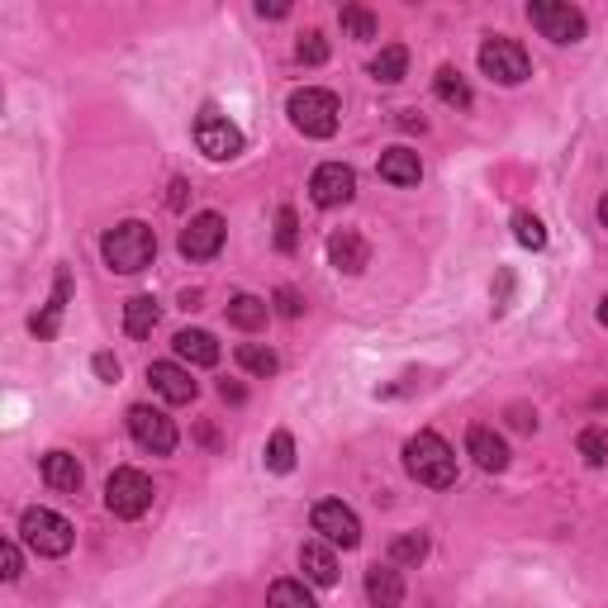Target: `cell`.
Returning <instances> with one entry per match:
<instances>
[{"mask_svg":"<svg viewBox=\"0 0 608 608\" xmlns=\"http://www.w3.org/2000/svg\"><path fill=\"white\" fill-rule=\"evenodd\" d=\"M514 238H518L523 248H547V229H542V219L527 214V210L514 214Z\"/></svg>","mask_w":608,"mask_h":608,"instance_id":"obj_30","label":"cell"},{"mask_svg":"<svg viewBox=\"0 0 608 608\" xmlns=\"http://www.w3.org/2000/svg\"><path fill=\"white\" fill-rule=\"evenodd\" d=\"M238 366L252 371V376H276L281 371V357L271 347H262V343H243V347H238Z\"/></svg>","mask_w":608,"mask_h":608,"instance_id":"obj_26","label":"cell"},{"mask_svg":"<svg viewBox=\"0 0 608 608\" xmlns=\"http://www.w3.org/2000/svg\"><path fill=\"white\" fill-rule=\"evenodd\" d=\"M101 252H105L109 271H119V276H134V271H143V266L157 258V233H153L143 219H124V223H115V229L101 238Z\"/></svg>","mask_w":608,"mask_h":608,"instance_id":"obj_1","label":"cell"},{"mask_svg":"<svg viewBox=\"0 0 608 608\" xmlns=\"http://www.w3.org/2000/svg\"><path fill=\"white\" fill-rule=\"evenodd\" d=\"M266 314H271V304L258 300V295H233L229 300V324L243 328V333H258L266 324Z\"/></svg>","mask_w":608,"mask_h":608,"instance_id":"obj_22","label":"cell"},{"mask_svg":"<svg viewBox=\"0 0 608 608\" xmlns=\"http://www.w3.org/2000/svg\"><path fill=\"white\" fill-rule=\"evenodd\" d=\"M433 86H438V101H442V105H452V109H471V86H467V76H461L457 67H442Z\"/></svg>","mask_w":608,"mask_h":608,"instance_id":"obj_25","label":"cell"},{"mask_svg":"<svg viewBox=\"0 0 608 608\" xmlns=\"http://www.w3.org/2000/svg\"><path fill=\"white\" fill-rule=\"evenodd\" d=\"M366 599H371V608H399L405 604V580H399V570L395 566L366 570Z\"/></svg>","mask_w":608,"mask_h":608,"instance_id":"obj_18","label":"cell"},{"mask_svg":"<svg viewBox=\"0 0 608 608\" xmlns=\"http://www.w3.org/2000/svg\"><path fill=\"white\" fill-rule=\"evenodd\" d=\"M129 433H134V442L143 447V452H153V457L176 452V423L167 419L163 409H153V405H134L129 409Z\"/></svg>","mask_w":608,"mask_h":608,"instance_id":"obj_9","label":"cell"},{"mask_svg":"<svg viewBox=\"0 0 608 608\" xmlns=\"http://www.w3.org/2000/svg\"><path fill=\"white\" fill-rule=\"evenodd\" d=\"M43 480L62 494H76L82 490V461H76L72 452H48L43 457Z\"/></svg>","mask_w":608,"mask_h":608,"instance_id":"obj_20","label":"cell"},{"mask_svg":"<svg viewBox=\"0 0 608 608\" xmlns=\"http://www.w3.org/2000/svg\"><path fill=\"white\" fill-rule=\"evenodd\" d=\"M171 347H176V357L190 361V366H214L219 361V343L205 328H181L171 338Z\"/></svg>","mask_w":608,"mask_h":608,"instance_id":"obj_19","label":"cell"},{"mask_svg":"<svg viewBox=\"0 0 608 608\" xmlns=\"http://www.w3.org/2000/svg\"><path fill=\"white\" fill-rule=\"evenodd\" d=\"M295 57H300V62H310V67H318V62H328V43H324V34H318V29H310V34L300 39Z\"/></svg>","mask_w":608,"mask_h":608,"instance_id":"obj_33","label":"cell"},{"mask_svg":"<svg viewBox=\"0 0 608 608\" xmlns=\"http://www.w3.org/2000/svg\"><path fill=\"white\" fill-rule=\"evenodd\" d=\"M20 533H24V542L34 547L39 556H67L72 552V523L62 518V514H53V509H29V514L20 518Z\"/></svg>","mask_w":608,"mask_h":608,"instance_id":"obj_7","label":"cell"},{"mask_svg":"<svg viewBox=\"0 0 608 608\" xmlns=\"http://www.w3.org/2000/svg\"><path fill=\"white\" fill-rule=\"evenodd\" d=\"M276 314H285V318H300L304 314V300L291 291V285H281V291H276Z\"/></svg>","mask_w":608,"mask_h":608,"instance_id":"obj_35","label":"cell"},{"mask_svg":"<svg viewBox=\"0 0 608 608\" xmlns=\"http://www.w3.org/2000/svg\"><path fill=\"white\" fill-rule=\"evenodd\" d=\"M196 148L210 157V163H229V157L243 153V129H238L229 115H219L214 105H205L196 115Z\"/></svg>","mask_w":608,"mask_h":608,"instance_id":"obj_6","label":"cell"},{"mask_svg":"<svg viewBox=\"0 0 608 608\" xmlns=\"http://www.w3.org/2000/svg\"><path fill=\"white\" fill-rule=\"evenodd\" d=\"M310 523H314V533L324 537L328 547H343V552H352V547H357V542H361V523H357V514H352L347 504H338V500L314 504Z\"/></svg>","mask_w":608,"mask_h":608,"instance_id":"obj_10","label":"cell"},{"mask_svg":"<svg viewBox=\"0 0 608 608\" xmlns=\"http://www.w3.org/2000/svg\"><path fill=\"white\" fill-rule=\"evenodd\" d=\"M167 205H171V210H181V205H186V181H171V196H167Z\"/></svg>","mask_w":608,"mask_h":608,"instance_id":"obj_39","label":"cell"},{"mask_svg":"<svg viewBox=\"0 0 608 608\" xmlns=\"http://www.w3.org/2000/svg\"><path fill=\"white\" fill-rule=\"evenodd\" d=\"M266 608H318V604L300 580H276L266 595Z\"/></svg>","mask_w":608,"mask_h":608,"instance_id":"obj_28","label":"cell"},{"mask_svg":"<svg viewBox=\"0 0 608 608\" xmlns=\"http://www.w3.org/2000/svg\"><path fill=\"white\" fill-rule=\"evenodd\" d=\"M300 566H304V580L314 585H338V556H333V547L324 537L304 542L300 547Z\"/></svg>","mask_w":608,"mask_h":608,"instance_id":"obj_16","label":"cell"},{"mask_svg":"<svg viewBox=\"0 0 608 608\" xmlns=\"http://www.w3.org/2000/svg\"><path fill=\"white\" fill-rule=\"evenodd\" d=\"M428 556V537L423 533H405L390 542V566H419Z\"/></svg>","mask_w":608,"mask_h":608,"instance_id":"obj_29","label":"cell"},{"mask_svg":"<svg viewBox=\"0 0 608 608\" xmlns=\"http://www.w3.org/2000/svg\"><path fill=\"white\" fill-rule=\"evenodd\" d=\"M328 262L338 266V271H347V276H361L366 262H371V248H366V238H361V233L343 229V233H333V238H328Z\"/></svg>","mask_w":608,"mask_h":608,"instance_id":"obj_14","label":"cell"},{"mask_svg":"<svg viewBox=\"0 0 608 608\" xmlns=\"http://www.w3.org/2000/svg\"><path fill=\"white\" fill-rule=\"evenodd\" d=\"M480 72H485L490 82H500V86H518V82L533 76V62H527L523 43L494 34V39L480 43Z\"/></svg>","mask_w":608,"mask_h":608,"instance_id":"obj_5","label":"cell"},{"mask_svg":"<svg viewBox=\"0 0 608 608\" xmlns=\"http://www.w3.org/2000/svg\"><path fill=\"white\" fill-rule=\"evenodd\" d=\"M575 447H580V457L589 461V467H604V461H608V433H604V428H585Z\"/></svg>","mask_w":608,"mask_h":608,"instance_id":"obj_32","label":"cell"},{"mask_svg":"<svg viewBox=\"0 0 608 608\" xmlns=\"http://www.w3.org/2000/svg\"><path fill=\"white\" fill-rule=\"evenodd\" d=\"M405 471L428 490H447L457 480V452L438 433H413L405 442Z\"/></svg>","mask_w":608,"mask_h":608,"instance_id":"obj_2","label":"cell"},{"mask_svg":"<svg viewBox=\"0 0 608 608\" xmlns=\"http://www.w3.org/2000/svg\"><path fill=\"white\" fill-rule=\"evenodd\" d=\"M153 494H157L153 480L143 471H134V467H119L105 480V509L115 518H143L153 509Z\"/></svg>","mask_w":608,"mask_h":608,"instance_id":"obj_4","label":"cell"},{"mask_svg":"<svg viewBox=\"0 0 608 608\" xmlns=\"http://www.w3.org/2000/svg\"><path fill=\"white\" fill-rule=\"evenodd\" d=\"M467 452L475 457L480 471H494V475H500V471L509 467V447H504V438L494 433V428H471V433H467Z\"/></svg>","mask_w":608,"mask_h":608,"instance_id":"obj_15","label":"cell"},{"mask_svg":"<svg viewBox=\"0 0 608 608\" xmlns=\"http://www.w3.org/2000/svg\"><path fill=\"white\" fill-rule=\"evenodd\" d=\"M599 324H604V328H608V295H604V300H599Z\"/></svg>","mask_w":608,"mask_h":608,"instance_id":"obj_41","label":"cell"},{"mask_svg":"<svg viewBox=\"0 0 608 608\" xmlns=\"http://www.w3.org/2000/svg\"><path fill=\"white\" fill-rule=\"evenodd\" d=\"M343 29L352 39H376V14L361 6H343Z\"/></svg>","mask_w":608,"mask_h":608,"instance_id":"obj_31","label":"cell"},{"mask_svg":"<svg viewBox=\"0 0 608 608\" xmlns=\"http://www.w3.org/2000/svg\"><path fill=\"white\" fill-rule=\"evenodd\" d=\"M599 223H604V229H608V196L599 200Z\"/></svg>","mask_w":608,"mask_h":608,"instance_id":"obj_42","label":"cell"},{"mask_svg":"<svg viewBox=\"0 0 608 608\" xmlns=\"http://www.w3.org/2000/svg\"><path fill=\"white\" fill-rule=\"evenodd\" d=\"M405 67H409V48H399V43L380 48V53L371 57V76H376L380 86H395V82H405Z\"/></svg>","mask_w":608,"mask_h":608,"instance_id":"obj_24","label":"cell"},{"mask_svg":"<svg viewBox=\"0 0 608 608\" xmlns=\"http://www.w3.org/2000/svg\"><path fill=\"white\" fill-rule=\"evenodd\" d=\"M67 295H72V276H67V266L57 271V281H53V295H48L43 304V314L34 318V338H57V328H62V310H67Z\"/></svg>","mask_w":608,"mask_h":608,"instance_id":"obj_17","label":"cell"},{"mask_svg":"<svg viewBox=\"0 0 608 608\" xmlns=\"http://www.w3.org/2000/svg\"><path fill=\"white\" fill-rule=\"evenodd\" d=\"M310 196H314L318 210H338V205H347L357 196V171L343 167V163H324L310 176Z\"/></svg>","mask_w":608,"mask_h":608,"instance_id":"obj_12","label":"cell"},{"mask_svg":"<svg viewBox=\"0 0 608 608\" xmlns=\"http://www.w3.org/2000/svg\"><path fill=\"white\" fill-rule=\"evenodd\" d=\"M527 20L542 29V39L552 43H580L585 39V14L566 6V0H533L527 6Z\"/></svg>","mask_w":608,"mask_h":608,"instance_id":"obj_8","label":"cell"},{"mask_svg":"<svg viewBox=\"0 0 608 608\" xmlns=\"http://www.w3.org/2000/svg\"><path fill=\"white\" fill-rule=\"evenodd\" d=\"M153 328H157V300L134 295L129 304H124V333H129V338H148Z\"/></svg>","mask_w":608,"mask_h":608,"instance_id":"obj_23","label":"cell"},{"mask_svg":"<svg viewBox=\"0 0 608 608\" xmlns=\"http://www.w3.org/2000/svg\"><path fill=\"white\" fill-rule=\"evenodd\" d=\"M223 214H214V210H205V214H196L181 229V258L186 262H210V258H219V248H223Z\"/></svg>","mask_w":608,"mask_h":608,"instance_id":"obj_11","label":"cell"},{"mask_svg":"<svg viewBox=\"0 0 608 608\" xmlns=\"http://www.w3.org/2000/svg\"><path fill=\"white\" fill-rule=\"evenodd\" d=\"M219 395H223V399H233V405H243V386H229V380H223Z\"/></svg>","mask_w":608,"mask_h":608,"instance_id":"obj_40","label":"cell"},{"mask_svg":"<svg viewBox=\"0 0 608 608\" xmlns=\"http://www.w3.org/2000/svg\"><path fill=\"white\" fill-rule=\"evenodd\" d=\"M295 243H300V219H295V210H281L276 214V248L295 252Z\"/></svg>","mask_w":608,"mask_h":608,"instance_id":"obj_34","label":"cell"},{"mask_svg":"<svg viewBox=\"0 0 608 608\" xmlns=\"http://www.w3.org/2000/svg\"><path fill=\"white\" fill-rule=\"evenodd\" d=\"M148 380H153V390L167 399V405H190L196 399V380H190L186 366H176V361H153L148 366Z\"/></svg>","mask_w":608,"mask_h":608,"instance_id":"obj_13","label":"cell"},{"mask_svg":"<svg viewBox=\"0 0 608 608\" xmlns=\"http://www.w3.org/2000/svg\"><path fill=\"white\" fill-rule=\"evenodd\" d=\"M95 376H101V380H109V386H115V380H119V361L109 357V352H101V357H95Z\"/></svg>","mask_w":608,"mask_h":608,"instance_id":"obj_37","label":"cell"},{"mask_svg":"<svg viewBox=\"0 0 608 608\" xmlns=\"http://www.w3.org/2000/svg\"><path fill=\"white\" fill-rule=\"evenodd\" d=\"M0 575H6V580H20V547H14V542H6V547H0Z\"/></svg>","mask_w":608,"mask_h":608,"instance_id":"obj_36","label":"cell"},{"mask_svg":"<svg viewBox=\"0 0 608 608\" xmlns=\"http://www.w3.org/2000/svg\"><path fill=\"white\" fill-rule=\"evenodd\" d=\"M258 14H262V20H285L291 6H281V0H271V6H266V0H258Z\"/></svg>","mask_w":608,"mask_h":608,"instance_id":"obj_38","label":"cell"},{"mask_svg":"<svg viewBox=\"0 0 608 608\" xmlns=\"http://www.w3.org/2000/svg\"><path fill=\"white\" fill-rule=\"evenodd\" d=\"M380 176H386L390 186H419V176H423L419 153H409V148H390V153H380Z\"/></svg>","mask_w":608,"mask_h":608,"instance_id":"obj_21","label":"cell"},{"mask_svg":"<svg viewBox=\"0 0 608 608\" xmlns=\"http://www.w3.org/2000/svg\"><path fill=\"white\" fill-rule=\"evenodd\" d=\"M266 471H276V475H291L295 471V438L291 433H285V428H281V433H271V442H266Z\"/></svg>","mask_w":608,"mask_h":608,"instance_id":"obj_27","label":"cell"},{"mask_svg":"<svg viewBox=\"0 0 608 608\" xmlns=\"http://www.w3.org/2000/svg\"><path fill=\"white\" fill-rule=\"evenodd\" d=\"M291 124L304 134V138H333L338 134V115H343V105H338V95L333 91H318V86H304L291 95Z\"/></svg>","mask_w":608,"mask_h":608,"instance_id":"obj_3","label":"cell"}]
</instances>
